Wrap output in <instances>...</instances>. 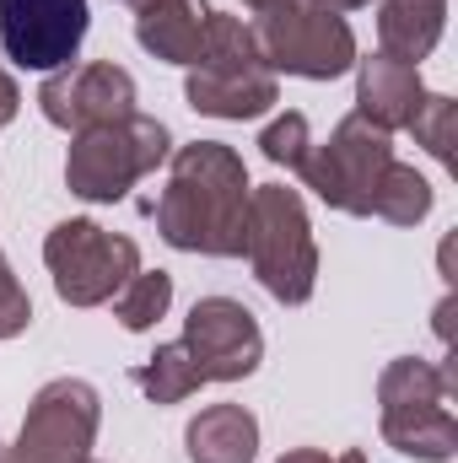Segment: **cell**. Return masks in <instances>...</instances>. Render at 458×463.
<instances>
[{"label":"cell","instance_id":"14","mask_svg":"<svg viewBox=\"0 0 458 463\" xmlns=\"http://www.w3.org/2000/svg\"><path fill=\"white\" fill-rule=\"evenodd\" d=\"M448 0H377V54L421 65L443 43Z\"/></svg>","mask_w":458,"mask_h":463},{"label":"cell","instance_id":"9","mask_svg":"<svg viewBox=\"0 0 458 463\" xmlns=\"http://www.w3.org/2000/svg\"><path fill=\"white\" fill-rule=\"evenodd\" d=\"M178 345L189 350L205 383H243L264 361V329L237 297H200L184 318Z\"/></svg>","mask_w":458,"mask_h":463},{"label":"cell","instance_id":"7","mask_svg":"<svg viewBox=\"0 0 458 463\" xmlns=\"http://www.w3.org/2000/svg\"><path fill=\"white\" fill-rule=\"evenodd\" d=\"M103 426V393L87 377H49L11 448H0V463H81L92 458Z\"/></svg>","mask_w":458,"mask_h":463},{"label":"cell","instance_id":"18","mask_svg":"<svg viewBox=\"0 0 458 463\" xmlns=\"http://www.w3.org/2000/svg\"><path fill=\"white\" fill-rule=\"evenodd\" d=\"M129 377H135V388H140L151 404H184V399H195V393L205 388L200 366L189 361V350L178 345V340H173V345H157Z\"/></svg>","mask_w":458,"mask_h":463},{"label":"cell","instance_id":"12","mask_svg":"<svg viewBox=\"0 0 458 463\" xmlns=\"http://www.w3.org/2000/svg\"><path fill=\"white\" fill-rule=\"evenodd\" d=\"M426 98V81H421V65H405V60H388V54H367L356 60V114L377 129H405L415 109Z\"/></svg>","mask_w":458,"mask_h":463},{"label":"cell","instance_id":"2","mask_svg":"<svg viewBox=\"0 0 458 463\" xmlns=\"http://www.w3.org/2000/svg\"><path fill=\"white\" fill-rule=\"evenodd\" d=\"M243 259L253 264V280L281 302L302 307L319 291V242L297 189L259 184L248 194V227H243Z\"/></svg>","mask_w":458,"mask_h":463},{"label":"cell","instance_id":"15","mask_svg":"<svg viewBox=\"0 0 458 463\" xmlns=\"http://www.w3.org/2000/svg\"><path fill=\"white\" fill-rule=\"evenodd\" d=\"M453 388H458L453 366H437V361H421V355H394L383 366V377H377V420L448 404Z\"/></svg>","mask_w":458,"mask_h":463},{"label":"cell","instance_id":"4","mask_svg":"<svg viewBox=\"0 0 458 463\" xmlns=\"http://www.w3.org/2000/svg\"><path fill=\"white\" fill-rule=\"evenodd\" d=\"M253 49L264 71L275 76H302V81H335L356 71V33L340 11H324L313 0H281L259 11L253 22Z\"/></svg>","mask_w":458,"mask_h":463},{"label":"cell","instance_id":"27","mask_svg":"<svg viewBox=\"0 0 458 463\" xmlns=\"http://www.w3.org/2000/svg\"><path fill=\"white\" fill-rule=\"evenodd\" d=\"M124 11H146V5H162V0H119Z\"/></svg>","mask_w":458,"mask_h":463},{"label":"cell","instance_id":"28","mask_svg":"<svg viewBox=\"0 0 458 463\" xmlns=\"http://www.w3.org/2000/svg\"><path fill=\"white\" fill-rule=\"evenodd\" d=\"M243 5H248V11L259 16V11H270V5H281V0H243Z\"/></svg>","mask_w":458,"mask_h":463},{"label":"cell","instance_id":"30","mask_svg":"<svg viewBox=\"0 0 458 463\" xmlns=\"http://www.w3.org/2000/svg\"><path fill=\"white\" fill-rule=\"evenodd\" d=\"M81 463H98V458H81Z\"/></svg>","mask_w":458,"mask_h":463},{"label":"cell","instance_id":"16","mask_svg":"<svg viewBox=\"0 0 458 463\" xmlns=\"http://www.w3.org/2000/svg\"><path fill=\"white\" fill-rule=\"evenodd\" d=\"M189 463H253L259 458V420L243 404H205L184 431Z\"/></svg>","mask_w":458,"mask_h":463},{"label":"cell","instance_id":"17","mask_svg":"<svg viewBox=\"0 0 458 463\" xmlns=\"http://www.w3.org/2000/svg\"><path fill=\"white\" fill-rule=\"evenodd\" d=\"M383 426V442L394 453L415 463H448L458 453V420L448 404H432V410H415V415H394V420H377Z\"/></svg>","mask_w":458,"mask_h":463},{"label":"cell","instance_id":"24","mask_svg":"<svg viewBox=\"0 0 458 463\" xmlns=\"http://www.w3.org/2000/svg\"><path fill=\"white\" fill-rule=\"evenodd\" d=\"M22 114V87L11 81V71L0 65V124H11V118Z\"/></svg>","mask_w":458,"mask_h":463},{"label":"cell","instance_id":"21","mask_svg":"<svg viewBox=\"0 0 458 463\" xmlns=\"http://www.w3.org/2000/svg\"><path fill=\"white\" fill-rule=\"evenodd\" d=\"M453 124H458V103L448 98V92H426L421 98V109H415V118L405 124L410 135H415V146L426 151V156H437L443 167H453Z\"/></svg>","mask_w":458,"mask_h":463},{"label":"cell","instance_id":"13","mask_svg":"<svg viewBox=\"0 0 458 463\" xmlns=\"http://www.w3.org/2000/svg\"><path fill=\"white\" fill-rule=\"evenodd\" d=\"M216 5L205 0H162V5H146L135 11V43L162 60V65H200V49H205V16Z\"/></svg>","mask_w":458,"mask_h":463},{"label":"cell","instance_id":"3","mask_svg":"<svg viewBox=\"0 0 458 463\" xmlns=\"http://www.w3.org/2000/svg\"><path fill=\"white\" fill-rule=\"evenodd\" d=\"M167 156H173V135H167L162 118L151 114L114 118V124H98V129L71 140L65 189L87 205H114L140 178H151Z\"/></svg>","mask_w":458,"mask_h":463},{"label":"cell","instance_id":"25","mask_svg":"<svg viewBox=\"0 0 458 463\" xmlns=\"http://www.w3.org/2000/svg\"><path fill=\"white\" fill-rule=\"evenodd\" d=\"M275 463H335L324 448H291V453H281Z\"/></svg>","mask_w":458,"mask_h":463},{"label":"cell","instance_id":"19","mask_svg":"<svg viewBox=\"0 0 458 463\" xmlns=\"http://www.w3.org/2000/svg\"><path fill=\"white\" fill-rule=\"evenodd\" d=\"M432 205H437V194H432V184L410 167V162H388V173L377 178V194H372V216L377 222H388V227H421L426 216H432Z\"/></svg>","mask_w":458,"mask_h":463},{"label":"cell","instance_id":"5","mask_svg":"<svg viewBox=\"0 0 458 463\" xmlns=\"http://www.w3.org/2000/svg\"><path fill=\"white\" fill-rule=\"evenodd\" d=\"M43 264H49L54 297L65 307H103L140 269V242L98 227L92 216H71L43 237Z\"/></svg>","mask_w":458,"mask_h":463},{"label":"cell","instance_id":"1","mask_svg":"<svg viewBox=\"0 0 458 463\" xmlns=\"http://www.w3.org/2000/svg\"><path fill=\"white\" fill-rule=\"evenodd\" d=\"M248 194V167L227 140H189L167 156V189L157 194L151 216L162 242L178 253L243 259Z\"/></svg>","mask_w":458,"mask_h":463},{"label":"cell","instance_id":"26","mask_svg":"<svg viewBox=\"0 0 458 463\" xmlns=\"http://www.w3.org/2000/svg\"><path fill=\"white\" fill-rule=\"evenodd\" d=\"M313 5H324V11H361V5H372V0H313Z\"/></svg>","mask_w":458,"mask_h":463},{"label":"cell","instance_id":"20","mask_svg":"<svg viewBox=\"0 0 458 463\" xmlns=\"http://www.w3.org/2000/svg\"><path fill=\"white\" fill-rule=\"evenodd\" d=\"M167 307H173V275L167 269H135L114 291V318H119V329H129V335L157 329L167 318Z\"/></svg>","mask_w":458,"mask_h":463},{"label":"cell","instance_id":"10","mask_svg":"<svg viewBox=\"0 0 458 463\" xmlns=\"http://www.w3.org/2000/svg\"><path fill=\"white\" fill-rule=\"evenodd\" d=\"M135 76L114 65V60H81V65H65L54 76H43L38 87V109L54 129H71V135H87L98 124H114V118L135 114Z\"/></svg>","mask_w":458,"mask_h":463},{"label":"cell","instance_id":"29","mask_svg":"<svg viewBox=\"0 0 458 463\" xmlns=\"http://www.w3.org/2000/svg\"><path fill=\"white\" fill-rule=\"evenodd\" d=\"M335 463H367V453H361V448H350V453H340Z\"/></svg>","mask_w":458,"mask_h":463},{"label":"cell","instance_id":"8","mask_svg":"<svg viewBox=\"0 0 458 463\" xmlns=\"http://www.w3.org/2000/svg\"><path fill=\"white\" fill-rule=\"evenodd\" d=\"M87 0H0V54L16 71H65L87 43Z\"/></svg>","mask_w":458,"mask_h":463},{"label":"cell","instance_id":"11","mask_svg":"<svg viewBox=\"0 0 458 463\" xmlns=\"http://www.w3.org/2000/svg\"><path fill=\"white\" fill-rule=\"evenodd\" d=\"M184 103L205 118H264L281 103V81L275 71H264V60H205V65H189V81H184Z\"/></svg>","mask_w":458,"mask_h":463},{"label":"cell","instance_id":"22","mask_svg":"<svg viewBox=\"0 0 458 463\" xmlns=\"http://www.w3.org/2000/svg\"><path fill=\"white\" fill-rule=\"evenodd\" d=\"M308 146H313V129H308V114H297V109L275 114L270 124H264V135H259L264 162H275V167H286V173H297V167H302Z\"/></svg>","mask_w":458,"mask_h":463},{"label":"cell","instance_id":"23","mask_svg":"<svg viewBox=\"0 0 458 463\" xmlns=\"http://www.w3.org/2000/svg\"><path fill=\"white\" fill-rule=\"evenodd\" d=\"M27 324H33V297H27V286L16 280V269L0 253V340L27 335Z\"/></svg>","mask_w":458,"mask_h":463},{"label":"cell","instance_id":"6","mask_svg":"<svg viewBox=\"0 0 458 463\" xmlns=\"http://www.w3.org/2000/svg\"><path fill=\"white\" fill-rule=\"evenodd\" d=\"M394 162V135L367 124L361 114H345L329 140L308 146L297 178L340 216H372V194H377V178L388 173Z\"/></svg>","mask_w":458,"mask_h":463}]
</instances>
